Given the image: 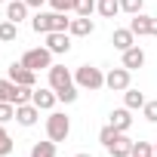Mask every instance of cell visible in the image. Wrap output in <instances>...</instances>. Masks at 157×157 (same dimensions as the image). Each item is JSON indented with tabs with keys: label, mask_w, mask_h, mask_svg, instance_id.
<instances>
[{
	"label": "cell",
	"mask_w": 157,
	"mask_h": 157,
	"mask_svg": "<svg viewBox=\"0 0 157 157\" xmlns=\"http://www.w3.org/2000/svg\"><path fill=\"white\" fill-rule=\"evenodd\" d=\"M0 3H10V0H0Z\"/></svg>",
	"instance_id": "36"
},
{
	"label": "cell",
	"mask_w": 157,
	"mask_h": 157,
	"mask_svg": "<svg viewBox=\"0 0 157 157\" xmlns=\"http://www.w3.org/2000/svg\"><path fill=\"white\" fill-rule=\"evenodd\" d=\"M74 83L80 86V90H90V93H96V90H102V86H105V74H102V68L80 65V68L74 71Z\"/></svg>",
	"instance_id": "2"
},
{
	"label": "cell",
	"mask_w": 157,
	"mask_h": 157,
	"mask_svg": "<svg viewBox=\"0 0 157 157\" xmlns=\"http://www.w3.org/2000/svg\"><path fill=\"white\" fill-rule=\"evenodd\" d=\"M142 114H145V120H148V123H157V99H151V102H145V108H142Z\"/></svg>",
	"instance_id": "31"
},
{
	"label": "cell",
	"mask_w": 157,
	"mask_h": 157,
	"mask_svg": "<svg viewBox=\"0 0 157 157\" xmlns=\"http://www.w3.org/2000/svg\"><path fill=\"white\" fill-rule=\"evenodd\" d=\"M93 31H96V22H93L90 16H77V19H71V28H68L71 37H90Z\"/></svg>",
	"instance_id": "12"
},
{
	"label": "cell",
	"mask_w": 157,
	"mask_h": 157,
	"mask_svg": "<svg viewBox=\"0 0 157 157\" xmlns=\"http://www.w3.org/2000/svg\"><path fill=\"white\" fill-rule=\"evenodd\" d=\"M142 65H145V49H142V46H129V49L123 52V68L136 71V68H142Z\"/></svg>",
	"instance_id": "17"
},
{
	"label": "cell",
	"mask_w": 157,
	"mask_h": 157,
	"mask_svg": "<svg viewBox=\"0 0 157 157\" xmlns=\"http://www.w3.org/2000/svg\"><path fill=\"white\" fill-rule=\"evenodd\" d=\"M74 83V74L65 68V65H52L49 68V86L59 93V90H65V86H71Z\"/></svg>",
	"instance_id": "8"
},
{
	"label": "cell",
	"mask_w": 157,
	"mask_h": 157,
	"mask_svg": "<svg viewBox=\"0 0 157 157\" xmlns=\"http://www.w3.org/2000/svg\"><path fill=\"white\" fill-rule=\"evenodd\" d=\"M111 43H114V49H120V52H126L129 46H136V34H132L129 28H117V31L111 34Z\"/></svg>",
	"instance_id": "15"
},
{
	"label": "cell",
	"mask_w": 157,
	"mask_h": 157,
	"mask_svg": "<svg viewBox=\"0 0 157 157\" xmlns=\"http://www.w3.org/2000/svg\"><path fill=\"white\" fill-rule=\"evenodd\" d=\"M22 65H28L31 71H49L52 68V52L46 46H34L22 56Z\"/></svg>",
	"instance_id": "4"
},
{
	"label": "cell",
	"mask_w": 157,
	"mask_h": 157,
	"mask_svg": "<svg viewBox=\"0 0 157 157\" xmlns=\"http://www.w3.org/2000/svg\"><path fill=\"white\" fill-rule=\"evenodd\" d=\"M46 3H49L56 13H74V3H77V0H46Z\"/></svg>",
	"instance_id": "29"
},
{
	"label": "cell",
	"mask_w": 157,
	"mask_h": 157,
	"mask_svg": "<svg viewBox=\"0 0 157 157\" xmlns=\"http://www.w3.org/2000/svg\"><path fill=\"white\" fill-rule=\"evenodd\" d=\"M31 157H56V142H52V139L34 142V145H31Z\"/></svg>",
	"instance_id": "21"
},
{
	"label": "cell",
	"mask_w": 157,
	"mask_h": 157,
	"mask_svg": "<svg viewBox=\"0 0 157 157\" xmlns=\"http://www.w3.org/2000/svg\"><path fill=\"white\" fill-rule=\"evenodd\" d=\"M129 31H132L136 37H148V34H154V19L145 16V13H136V16L129 19Z\"/></svg>",
	"instance_id": "9"
},
{
	"label": "cell",
	"mask_w": 157,
	"mask_h": 157,
	"mask_svg": "<svg viewBox=\"0 0 157 157\" xmlns=\"http://www.w3.org/2000/svg\"><path fill=\"white\" fill-rule=\"evenodd\" d=\"M108 123H111L114 129L126 132V129L132 126V114H129V108H126V105H123V108H114V111L108 114Z\"/></svg>",
	"instance_id": "13"
},
{
	"label": "cell",
	"mask_w": 157,
	"mask_h": 157,
	"mask_svg": "<svg viewBox=\"0 0 157 157\" xmlns=\"http://www.w3.org/2000/svg\"><path fill=\"white\" fill-rule=\"evenodd\" d=\"M154 157H157V139H154Z\"/></svg>",
	"instance_id": "35"
},
{
	"label": "cell",
	"mask_w": 157,
	"mask_h": 157,
	"mask_svg": "<svg viewBox=\"0 0 157 157\" xmlns=\"http://www.w3.org/2000/svg\"><path fill=\"white\" fill-rule=\"evenodd\" d=\"M145 102H148V99H145V93H139V90H132V86L123 93V105H126L129 111H136V108H145Z\"/></svg>",
	"instance_id": "19"
},
{
	"label": "cell",
	"mask_w": 157,
	"mask_h": 157,
	"mask_svg": "<svg viewBox=\"0 0 157 157\" xmlns=\"http://www.w3.org/2000/svg\"><path fill=\"white\" fill-rule=\"evenodd\" d=\"M6 154H13V136L6 132L3 123H0V157H6Z\"/></svg>",
	"instance_id": "24"
},
{
	"label": "cell",
	"mask_w": 157,
	"mask_h": 157,
	"mask_svg": "<svg viewBox=\"0 0 157 157\" xmlns=\"http://www.w3.org/2000/svg\"><path fill=\"white\" fill-rule=\"evenodd\" d=\"M96 13L105 16V19H114V16L123 13V10H120V0H96Z\"/></svg>",
	"instance_id": "18"
},
{
	"label": "cell",
	"mask_w": 157,
	"mask_h": 157,
	"mask_svg": "<svg viewBox=\"0 0 157 157\" xmlns=\"http://www.w3.org/2000/svg\"><path fill=\"white\" fill-rule=\"evenodd\" d=\"M129 157H154V145L151 142H136Z\"/></svg>",
	"instance_id": "26"
},
{
	"label": "cell",
	"mask_w": 157,
	"mask_h": 157,
	"mask_svg": "<svg viewBox=\"0 0 157 157\" xmlns=\"http://www.w3.org/2000/svg\"><path fill=\"white\" fill-rule=\"evenodd\" d=\"M77 93H80V86H77V83H71V86H65V90H59L56 96H59V102H65V105H71V102H77Z\"/></svg>",
	"instance_id": "23"
},
{
	"label": "cell",
	"mask_w": 157,
	"mask_h": 157,
	"mask_svg": "<svg viewBox=\"0 0 157 157\" xmlns=\"http://www.w3.org/2000/svg\"><path fill=\"white\" fill-rule=\"evenodd\" d=\"M6 77L13 83H19V86H34L37 83V71H31L28 65H22V62H13L10 68H6Z\"/></svg>",
	"instance_id": "5"
},
{
	"label": "cell",
	"mask_w": 157,
	"mask_h": 157,
	"mask_svg": "<svg viewBox=\"0 0 157 157\" xmlns=\"http://www.w3.org/2000/svg\"><path fill=\"white\" fill-rule=\"evenodd\" d=\"M74 157H93V154H74Z\"/></svg>",
	"instance_id": "33"
},
{
	"label": "cell",
	"mask_w": 157,
	"mask_h": 157,
	"mask_svg": "<svg viewBox=\"0 0 157 157\" xmlns=\"http://www.w3.org/2000/svg\"><path fill=\"white\" fill-rule=\"evenodd\" d=\"M28 10H31V6L25 3V0H10V3H6V19L19 25V22L28 19Z\"/></svg>",
	"instance_id": "16"
},
{
	"label": "cell",
	"mask_w": 157,
	"mask_h": 157,
	"mask_svg": "<svg viewBox=\"0 0 157 157\" xmlns=\"http://www.w3.org/2000/svg\"><path fill=\"white\" fill-rule=\"evenodd\" d=\"M31 28L37 31V34H49V31H68L71 28V19H68V13H40L37 10V16L31 19Z\"/></svg>",
	"instance_id": "1"
},
{
	"label": "cell",
	"mask_w": 157,
	"mask_h": 157,
	"mask_svg": "<svg viewBox=\"0 0 157 157\" xmlns=\"http://www.w3.org/2000/svg\"><path fill=\"white\" fill-rule=\"evenodd\" d=\"M129 74H132V71L123 68V65H120V68H111V71L105 74V86H108L111 93H126V90H129Z\"/></svg>",
	"instance_id": "6"
},
{
	"label": "cell",
	"mask_w": 157,
	"mask_h": 157,
	"mask_svg": "<svg viewBox=\"0 0 157 157\" xmlns=\"http://www.w3.org/2000/svg\"><path fill=\"white\" fill-rule=\"evenodd\" d=\"M154 37H157V19H154Z\"/></svg>",
	"instance_id": "34"
},
{
	"label": "cell",
	"mask_w": 157,
	"mask_h": 157,
	"mask_svg": "<svg viewBox=\"0 0 157 157\" xmlns=\"http://www.w3.org/2000/svg\"><path fill=\"white\" fill-rule=\"evenodd\" d=\"M40 120V108L34 105V102H28V105H16V123H22V126H34Z\"/></svg>",
	"instance_id": "11"
},
{
	"label": "cell",
	"mask_w": 157,
	"mask_h": 157,
	"mask_svg": "<svg viewBox=\"0 0 157 157\" xmlns=\"http://www.w3.org/2000/svg\"><path fill=\"white\" fill-rule=\"evenodd\" d=\"M16 90H19V83H13L10 77H0V102H13L16 105Z\"/></svg>",
	"instance_id": "20"
},
{
	"label": "cell",
	"mask_w": 157,
	"mask_h": 157,
	"mask_svg": "<svg viewBox=\"0 0 157 157\" xmlns=\"http://www.w3.org/2000/svg\"><path fill=\"white\" fill-rule=\"evenodd\" d=\"M46 37V49L52 52V56H65L68 49H71V34L68 31H49V34H43Z\"/></svg>",
	"instance_id": "7"
},
{
	"label": "cell",
	"mask_w": 157,
	"mask_h": 157,
	"mask_svg": "<svg viewBox=\"0 0 157 157\" xmlns=\"http://www.w3.org/2000/svg\"><path fill=\"white\" fill-rule=\"evenodd\" d=\"M16 120V105L13 102H0V123H10Z\"/></svg>",
	"instance_id": "28"
},
{
	"label": "cell",
	"mask_w": 157,
	"mask_h": 157,
	"mask_svg": "<svg viewBox=\"0 0 157 157\" xmlns=\"http://www.w3.org/2000/svg\"><path fill=\"white\" fill-rule=\"evenodd\" d=\"M117 136H120V129H114V126H111V123H108V126H102V129H99V142H102V145H105V148H108V145H111V142H114V139H117Z\"/></svg>",
	"instance_id": "25"
},
{
	"label": "cell",
	"mask_w": 157,
	"mask_h": 157,
	"mask_svg": "<svg viewBox=\"0 0 157 157\" xmlns=\"http://www.w3.org/2000/svg\"><path fill=\"white\" fill-rule=\"evenodd\" d=\"M25 3H28V6H31V10H40V6H43V3H46V0H25Z\"/></svg>",
	"instance_id": "32"
},
{
	"label": "cell",
	"mask_w": 157,
	"mask_h": 157,
	"mask_svg": "<svg viewBox=\"0 0 157 157\" xmlns=\"http://www.w3.org/2000/svg\"><path fill=\"white\" fill-rule=\"evenodd\" d=\"M74 13H77V16H93V13H96V0H77V3H74Z\"/></svg>",
	"instance_id": "27"
},
{
	"label": "cell",
	"mask_w": 157,
	"mask_h": 157,
	"mask_svg": "<svg viewBox=\"0 0 157 157\" xmlns=\"http://www.w3.org/2000/svg\"><path fill=\"white\" fill-rule=\"evenodd\" d=\"M40 111H52L56 108V102H59V96H56V90L52 86H40V90H34V99H31Z\"/></svg>",
	"instance_id": "10"
},
{
	"label": "cell",
	"mask_w": 157,
	"mask_h": 157,
	"mask_svg": "<svg viewBox=\"0 0 157 157\" xmlns=\"http://www.w3.org/2000/svg\"><path fill=\"white\" fill-rule=\"evenodd\" d=\"M142 6H145V0H120V10H123V13H129V16L142 13Z\"/></svg>",
	"instance_id": "30"
},
{
	"label": "cell",
	"mask_w": 157,
	"mask_h": 157,
	"mask_svg": "<svg viewBox=\"0 0 157 157\" xmlns=\"http://www.w3.org/2000/svg\"><path fill=\"white\" fill-rule=\"evenodd\" d=\"M132 145H136V142H132L126 132H120V136L108 145V154H111V157H129V154H132Z\"/></svg>",
	"instance_id": "14"
},
{
	"label": "cell",
	"mask_w": 157,
	"mask_h": 157,
	"mask_svg": "<svg viewBox=\"0 0 157 157\" xmlns=\"http://www.w3.org/2000/svg\"><path fill=\"white\" fill-rule=\"evenodd\" d=\"M16 37H19V25H16V22H10V19L0 22V40H3V43H13Z\"/></svg>",
	"instance_id": "22"
},
{
	"label": "cell",
	"mask_w": 157,
	"mask_h": 157,
	"mask_svg": "<svg viewBox=\"0 0 157 157\" xmlns=\"http://www.w3.org/2000/svg\"><path fill=\"white\" fill-rule=\"evenodd\" d=\"M71 136V120H68V114H62V111H49V117H46V139H52V142H65Z\"/></svg>",
	"instance_id": "3"
}]
</instances>
